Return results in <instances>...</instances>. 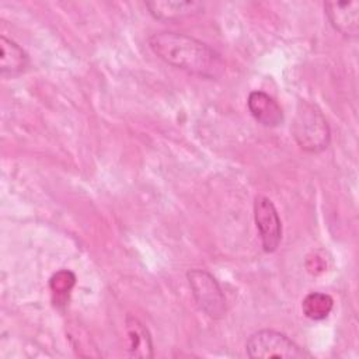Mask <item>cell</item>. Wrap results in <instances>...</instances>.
I'll use <instances>...</instances> for the list:
<instances>
[{
  "instance_id": "1",
  "label": "cell",
  "mask_w": 359,
  "mask_h": 359,
  "mask_svg": "<svg viewBox=\"0 0 359 359\" xmlns=\"http://www.w3.org/2000/svg\"><path fill=\"white\" fill-rule=\"evenodd\" d=\"M149 46L167 65L201 79L216 80L226 70V62L215 48L185 34L154 32L149 38Z\"/></svg>"
},
{
  "instance_id": "2",
  "label": "cell",
  "mask_w": 359,
  "mask_h": 359,
  "mask_svg": "<svg viewBox=\"0 0 359 359\" xmlns=\"http://www.w3.org/2000/svg\"><path fill=\"white\" fill-rule=\"evenodd\" d=\"M292 135L297 146L307 153H321L331 142V130L323 111L306 100H300L296 107Z\"/></svg>"
},
{
  "instance_id": "3",
  "label": "cell",
  "mask_w": 359,
  "mask_h": 359,
  "mask_svg": "<svg viewBox=\"0 0 359 359\" xmlns=\"http://www.w3.org/2000/svg\"><path fill=\"white\" fill-rule=\"evenodd\" d=\"M245 352L251 359H303L311 353L297 345L286 334L275 330H259L250 335L245 342Z\"/></svg>"
},
{
  "instance_id": "4",
  "label": "cell",
  "mask_w": 359,
  "mask_h": 359,
  "mask_svg": "<svg viewBox=\"0 0 359 359\" xmlns=\"http://www.w3.org/2000/svg\"><path fill=\"white\" fill-rule=\"evenodd\" d=\"M187 280L198 307L206 316L219 320L226 314V297L213 275L203 269H189Z\"/></svg>"
},
{
  "instance_id": "5",
  "label": "cell",
  "mask_w": 359,
  "mask_h": 359,
  "mask_svg": "<svg viewBox=\"0 0 359 359\" xmlns=\"http://www.w3.org/2000/svg\"><path fill=\"white\" fill-rule=\"evenodd\" d=\"M254 222L265 252H273L282 240V222L273 202L262 195L254 199Z\"/></svg>"
},
{
  "instance_id": "6",
  "label": "cell",
  "mask_w": 359,
  "mask_h": 359,
  "mask_svg": "<svg viewBox=\"0 0 359 359\" xmlns=\"http://www.w3.org/2000/svg\"><path fill=\"white\" fill-rule=\"evenodd\" d=\"M325 15L342 36L355 39L359 32V1H325Z\"/></svg>"
},
{
  "instance_id": "7",
  "label": "cell",
  "mask_w": 359,
  "mask_h": 359,
  "mask_svg": "<svg viewBox=\"0 0 359 359\" xmlns=\"http://www.w3.org/2000/svg\"><path fill=\"white\" fill-rule=\"evenodd\" d=\"M146 7L150 15L158 21H180L198 15L203 11L205 4L201 1L185 0V1H168V0H153L146 1Z\"/></svg>"
},
{
  "instance_id": "8",
  "label": "cell",
  "mask_w": 359,
  "mask_h": 359,
  "mask_svg": "<svg viewBox=\"0 0 359 359\" xmlns=\"http://www.w3.org/2000/svg\"><path fill=\"white\" fill-rule=\"evenodd\" d=\"M247 105L252 118L265 128H276L283 122V111L280 105L264 91H251L248 94Z\"/></svg>"
},
{
  "instance_id": "9",
  "label": "cell",
  "mask_w": 359,
  "mask_h": 359,
  "mask_svg": "<svg viewBox=\"0 0 359 359\" xmlns=\"http://www.w3.org/2000/svg\"><path fill=\"white\" fill-rule=\"evenodd\" d=\"M0 73L3 77H17L22 74L28 65V53L13 39L0 36Z\"/></svg>"
},
{
  "instance_id": "10",
  "label": "cell",
  "mask_w": 359,
  "mask_h": 359,
  "mask_svg": "<svg viewBox=\"0 0 359 359\" xmlns=\"http://www.w3.org/2000/svg\"><path fill=\"white\" fill-rule=\"evenodd\" d=\"M126 331L130 341V356L151 358L153 344L147 328L133 316L126 317Z\"/></svg>"
},
{
  "instance_id": "11",
  "label": "cell",
  "mask_w": 359,
  "mask_h": 359,
  "mask_svg": "<svg viewBox=\"0 0 359 359\" xmlns=\"http://www.w3.org/2000/svg\"><path fill=\"white\" fill-rule=\"evenodd\" d=\"M332 309L334 299L323 292H311L302 302L303 314L313 321H321L327 318Z\"/></svg>"
},
{
  "instance_id": "12",
  "label": "cell",
  "mask_w": 359,
  "mask_h": 359,
  "mask_svg": "<svg viewBox=\"0 0 359 359\" xmlns=\"http://www.w3.org/2000/svg\"><path fill=\"white\" fill-rule=\"evenodd\" d=\"M76 285V275L69 269H59L49 279V289L56 306H65Z\"/></svg>"
}]
</instances>
